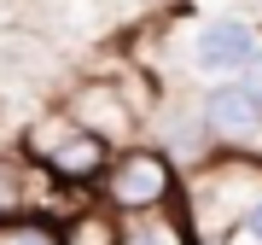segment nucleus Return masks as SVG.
<instances>
[{
    "mask_svg": "<svg viewBox=\"0 0 262 245\" xmlns=\"http://www.w3.org/2000/svg\"><path fill=\"white\" fill-rule=\"evenodd\" d=\"M175 193H181V170L158 146H122V152H111V164L99 175V198L117 222L158 216V210L175 205Z\"/></svg>",
    "mask_w": 262,
    "mask_h": 245,
    "instance_id": "1",
    "label": "nucleus"
},
{
    "mask_svg": "<svg viewBox=\"0 0 262 245\" xmlns=\"http://www.w3.org/2000/svg\"><path fill=\"white\" fill-rule=\"evenodd\" d=\"M29 158H35L58 187H99L105 164H111V146L94 140L88 129H76L70 117H53L47 129L29 134Z\"/></svg>",
    "mask_w": 262,
    "mask_h": 245,
    "instance_id": "2",
    "label": "nucleus"
},
{
    "mask_svg": "<svg viewBox=\"0 0 262 245\" xmlns=\"http://www.w3.org/2000/svg\"><path fill=\"white\" fill-rule=\"evenodd\" d=\"M198 122H204V134L215 140V152H222V146L239 152L245 140L262 134V105L227 76V82H210V94L198 99Z\"/></svg>",
    "mask_w": 262,
    "mask_h": 245,
    "instance_id": "3",
    "label": "nucleus"
},
{
    "mask_svg": "<svg viewBox=\"0 0 262 245\" xmlns=\"http://www.w3.org/2000/svg\"><path fill=\"white\" fill-rule=\"evenodd\" d=\"M256 47H262L256 24H245V18H210L204 29H198V41H192V65L204 76H215V82H227V76L245 70V58H251Z\"/></svg>",
    "mask_w": 262,
    "mask_h": 245,
    "instance_id": "4",
    "label": "nucleus"
},
{
    "mask_svg": "<svg viewBox=\"0 0 262 245\" xmlns=\"http://www.w3.org/2000/svg\"><path fill=\"white\" fill-rule=\"evenodd\" d=\"M58 245H122V222L111 210H82L58 228Z\"/></svg>",
    "mask_w": 262,
    "mask_h": 245,
    "instance_id": "5",
    "label": "nucleus"
},
{
    "mask_svg": "<svg viewBox=\"0 0 262 245\" xmlns=\"http://www.w3.org/2000/svg\"><path fill=\"white\" fill-rule=\"evenodd\" d=\"M0 245H58V222H41V216H12L0 228Z\"/></svg>",
    "mask_w": 262,
    "mask_h": 245,
    "instance_id": "6",
    "label": "nucleus"
},
{
    "mask_svg": "<svg viewBox=\"0 0 262 245\" xmlns=\"http://www.w3.org/2000/svg\"><path fill=\"white\" fill-rule=\"evenodd\" d=\"M233 234H245V239H251V245H262V193H256L251 205L239 210V222H233Z\"/></svg>",
    "mask_w": 262,
    "mask_h": 245,
    "instance_id": "7",
    "label": "nucleus"
},
{
    "mask_svg": "<svg viewBox=\"0 0 262 245\" xmlns=\"http://www.w3.org/2000/svg\"><path fill=\"white\" fill-rule=\"evenodd\" d=\"M233 82H239V88H245V94H251V99L262 105V47H256L251 58H245V70L233 76Z\"/></svg>",
    "mask_w": 262,
    "mask_h": 245,
    "instance_id": "8",
    "label": "nucleus"
},
{
    "mask_svg": "<svg viewBox=\"0 0 262 245\" xmlns=\"http://www.w3.org/2000/svg\"><path fill=\"white\" fill-rule=\"evenodd\" d=\"M204 245H233V239H204Z\"/></svg>",
    "mask_w": 262,
    "mask_h": 245,
    "instance_id": "9",
    "label": "nucleus"
}]
</instances>
